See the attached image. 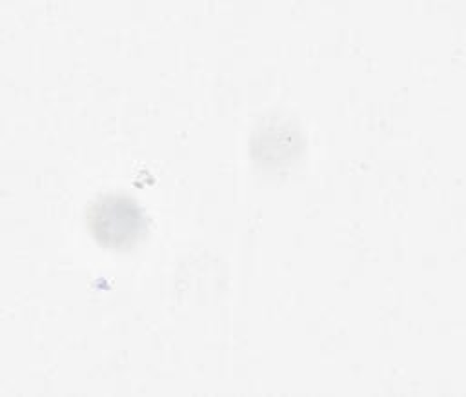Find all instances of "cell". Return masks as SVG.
<instances>
[{
    "label": "cell",
    "instance_id": "obj_1",
    "mask_svg": "<svg viewBox=\"0 0 466 397\" xmlns=\"http://www.w3.org/2000/svg\"><path fill=\"white\" fill-rule=\"evenodd\" d=\"M87 226L100 246L126 249L146 233L147 220L131 197L106 195L89 206Z\"/></svg>",
    "mask_w": 466,
    "mask_h": 397
}]
</instances>
